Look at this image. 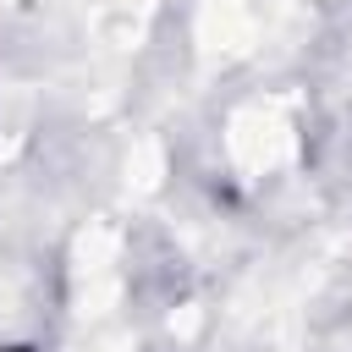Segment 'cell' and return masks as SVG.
<instances>
[{
  "instance_id": "obj_1",
  "label": "cell",
  "mask_w": 352,
  "mask_h": 352,
  "mask_svg": "<svg viewBox=\"0 0 352 352\" xmlns=\"http://www.w3.org/2000/svg\"><path fill=\"white\" fill-rule=\"evenodd\" d=\"M0 352H38L33 341H0Z\"/></svg>"
}]
</instances>
